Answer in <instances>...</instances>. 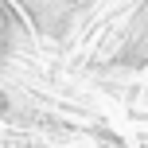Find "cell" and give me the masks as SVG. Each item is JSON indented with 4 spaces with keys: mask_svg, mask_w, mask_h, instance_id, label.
<instances>
[{
    "mask_svg": "<svg viewBox=\"0 0 148 148\" xmlns=\"http://www.w3.org/2000/svg\"><path fill=\"white\" fill-rule=\"evenodd\" d=\"M4 39H8V12L0 8V47H4Z\"/></svg>",
    "mask_w": 148,
    "mask_h": 148,
    "instance_id": "1",
    "label": "cell"
}]
</instances>
